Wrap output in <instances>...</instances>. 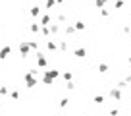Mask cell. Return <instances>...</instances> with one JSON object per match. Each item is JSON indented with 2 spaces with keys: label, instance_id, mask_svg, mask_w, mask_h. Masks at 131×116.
Segmentation results:
<instances>
[{
  "label": "cell",
  "instance_id": "obj_28",
  "mask_svg": "<svg viewBox=\"0 0 131 116\" xmlns=\"http://www.w3.org/2000/svg\"><path fill=\"white\" fill-rule=\"evenodd\" d=\"M94 4H96V8H104V0H94Z\"/></svg>",
  "mask_w": 131,
  "mask_h": 116
},
{
  "label": "cell",
  "instance_id": "obj_9",
  "mask_svg": "<svg viewBox=\"0 0 131 116\" xmlns=\"http://www.w3.org/2000/svg\"><path fill=\"white\" fill-rule=\"evenodd\" d=\"M41 29H42V25L41 23H31V25H29V31H31V33H41Z\"/></svg>",
  "mask_w": 131,
  "mask_h": 116
},
{
  "label": "cell",
  "instance_id": "obj_14",
  "mask_svg": "<svg viewBox=\"0 0 131 116\" xmlns=\"http://www.w3.org/2000/svg\"><path fill=\"white\" fill-rule=\"evenodd\" d=\"M46 49H48L50 52H54V50H58V45L54 41H46Z\"/></svg>",
  "mask_w": 131,
  "mask_h": 116
},
{
  "label": "cell",
  "instance_id": "obj_21",
  "mask_svg": "<svg viewBox=\"0 0 131 116\" xmlns=\"http://www.w3.org/2000/svg\"><path fill=\"white\" fill-rule=\"evenodd\" d=\"M127 85H129V81H127V79H122V81H118V87H119V89H125Z\"/></svg>",
  "mask_w": 131,
  "mask_h": 116
},
{
  "label": "cell",
  "instance_id": "obj_1",
  "mask_svg": "<svg viewBox=\"0 0 131 116\" xmlns=\"http://www.w3.org/2000/svg\"><path fill=\"white\" fill-rule=\"evenodd\" d=\"M23 81H25V85H27L29 89L37 87V83H39V70H29L27 74L23 75Z\"/></svg>",
  "mask_w": 131,
  "mask_h": 116
},
{
  "label": "cell",
  "instance_id": "obj_12",
  "mask_svg": "<svg viewBox=\"0 0 131 116\" xmlns=\"http://www.w3.org/2000/svg\"><path fill=\"white\" fill-rule=\"evenodd\" d=\"M75 31H77V29H75V25H68V23H66V29H64L66 37H68V35H73Z\"/></svg>",
  "mask_w": 131,
  "mask_h": 116
},
{
  "label": "cell",
  "instance_id": "obj_4",
  "mask_svg": "<svg viewBox=\"0 0 131 116\" xmlns=\"http://www.w3.org/2000/svg\"><path fill=\"white\" fill-rule=\"evenodd\" d=\"M35 56H37V66H39V68H42V70H45V68L48 66V62H46V58H45V54H42V52H39V50H37V54H35Z\"/></svg>",
  "mask_w": 131,
  "mask_h": 116
},
{
  "label": "cell",
  "instance_id": "obj_19",
  "mask_svg": "<svg viewBox=\"0 0 131 116\" xmlns=\"http://www.w3.org/2000/svg\"><path fill=\"white\" fill-rule=\"evenodd\" d=\"M62 78H64V81H71V79H73V74H71V72H64Z\"/></svg>",
  "mask_w": 131,
  "mask_h": 116
},
{
  "label": "cell",
  "instance_id": "obj_35",
  "mask_svg": "<svg viewBox=\"0 0 131 116\" xmlns=\"http://www.w3.org/2000/svg\"><path fill=\"white\" fill-rule=\"evenodd\" d=\"M0 112H2V108H0Z\"/></svg>",
  "mask_w": 131,
  "mask_h": 116
},
{
  "label": "cell",
  "instance_id": "obj_34",
  "mask_svg": "<svg viewBox=\"0 0 131 116\" xmlns=\"http://www.w3.org/2000/svg\"><path fill=\"white\" fill-rule=\"evenodd\" d=\"M73 2H79V0H73Z\"/></svg>",
  "mask_w": 131,
  "mask_h": 116
},
{
  "label": "cell",
  "instance_id": "obj_7",
  "mask_svg": "<svg viewBox=\"0 0 131 116\" xmlns=\"http://www.w3.org/2000/svg\"><path fill=\"white\" fill-rule=\"evenodd\" d=\"M73 56H75V58H85V56H87V49H85V46H83V49H81V46H79V49H75V50H73Z\"/></svg>",
  "mask_w": 131,
  "mask_h": 116
},
{
  "label": "cell",
  "instance_id": "obj_32",
  "mask_svg": "<svg viewBox=\"0 0 131 116\" xmlns=\"http://www.w3.org/2000/svg\"><path fill=\"white\" fill-rule=\"evenodd\" d=\"M129 66H131V56H129Z\"/></svg>",
  "mask_w": 131,
  "mask_h": 116
},
{
  "label": "cell",
  "instance_id": "obj_31",
  "mask_svg": "<svg viewBox=\"0 0 131 116\" xmlns=\"http://www.w3.org/2000/svg\"><path fill=\"white\" fill-rule=\"evenodd\" d=\"M56 2H58V4H62V2H64V0H56Z\"/></svg>",
  "mask_w": 131,
  "mask_h": 116
},
{
  "label": "cell",
  "instance_id": "obj_27",
  "mask_svg": "<svg viewBox=\"0 0 131 116\" xmlns=\"http://www.w3.org/2000/svg\"><path fill=\"white\" fill-rule=\"evenodd\" d=\"M29 45H31V49L39 50V43H37V41H29Z\"/></svg>",
  "mask_w": 131,
  "mask_h": 116
},
{
  "label": "cell",
  "instance_id": "obj_33",
  "mask_svg": "<svg viewBox=\"0 0 131 116\" xmlns=\"http://www.w3.org/2000/svg\"><path fill=\"white\" fill-rule=\"evenodd\" d=\"M106 2H110V0H104V4H106Z\"/></svg>",
  "mask_w": 131,
  "mask_h": 116
},
{
  "label": "cell",
  "instance_id": "obj_22",
  "mask_svg": "<svg viewBox=\"0 0 131 116\" xmlns=\"http://www.w3.org/2000/svg\"><path fill=\"white\" fill-rule=\"evenodd\" d=\"M66 89H68V91H73V89H75V83L73 81H66Z\"/></svg>",
  "mask_w": 131,
  "mask_h": 116
},
{
  "label": "cell",
  "instance_id": "obj_37",
  "mask_svg": "<svg viewBox=\"0 0 131 116\" xmlns=\"http://www.w3.org/2000/svg\"><path fill=\"white\" fill-rule=\"evenodd\" d=\"M0 62H2V60H0Z\"/></svg>",
  "mask_w": 131,
  "mask_h": 116
},
{
  "label": "cell",
  "instance_id": "obj_11",
  "mask_svg": "<svg viewBox=\"0 0 131 116\" xmlns=\"http://www.w3.org/2000/svg\"><path fill=\"white\" fill-rule=\"evenodd\" d=\"M48 27H50V33H52V35H58V33L62 31V29H60V25H58V23H54V21L48 25Z\"/></svg>",
  "mask_w": 131,
  "mask_h": 116
},
{
  "label": "cell",
  "instance_id": "obj_25",
  "mask_svg": "<svg viewBox=\"0 0 131 116\" xmlns=\"http://www.w3.org/2000/svg\"><path fill=\"white\" fill-rule=\"evenodd\" d=\"M100 16H102V17H108V16H110V10H106V8H100Z\"/></svg>",
  "mask_w": 131,
  "mask_h": 116
},
{
  "label": "cell",
  "instance_id": "obj_6",
  "mask_svg": "<svg viewBox=\"0 0 131 116\" xmlns=\"http://www.w3.org/2000/svg\"><path fill=\"white\" fill-rule=\"evenodd\" d=\"M110 97H112V99H116V101H119V99H122V89H119L118 85L112 87V89H110Z\"/></svg>",
  "mask_w": 131,
  "mask_h": 116
},
{
  "label": "cell",
  "instance_id": "obj_2",
  "mask_svg": "<svg viewBox=\"0 0 131 116\" xmlns=\"http://www.w3.org/2000/svg\"><path fill=\"white\" fill-rule=\"evenodd\" d=\"M60 78V72L58 70H45V74H42V83L45 85H52L54 79Z\"/></svg>",
  "mask_w": 131,
  "mask_h": 116
},
{
  "label": "cell",
  "instance_id": "obj_16",
  "mask_svg": "<svg viewBox=\"0 0 131 116\" xmlns=\"http://www.w3.org/2000/svg\"><path fill=\"white\" fill-rule=\"evenodd\" d=\"M73 25H75V29H77V31H85V23H83V20H77Z\"/></svg>",
  "mask_w": 131,
  "mask_h": 116
},
{
  "label": "cell",
  "instance_id": "obj_26",
  "mask_svg": "<svg viewBox=\"0 0 131 116\" xmlns=\"http://www.w3.org/2000/svg\"><path fill=\"white\" fill-rule=\"evenodd\" d=\"M10 97H12L14 101H17V99H19V91H12V93H10Z\"/></svg>",
  "mask_w": 131,
  "mask_h": 116
},
{
  "label": "cell",
  "instance_id": "obj_5",
  "mask_svg": "<svg viewBox=\"0 0 131 116\" xmlns=\"http://www.w3.org/2000/svg\"><path fill=\"white\" fill-rule=\"evenodd\" d=\"M12 52V46L10 45H6V46H2V49H0V60H2V62H4L6 58H8V54Z\"/></svg>",
  "mask_w": 131,
  "mask_h": 116
},
{
  "label": "cell",
  "instance_id": "obj_36",
  "mask_svg": "<svg viewBox=\"0 0 131 116\" xmlns=\"http://www.w3.org/2000/svg\"><path fill=\"white\" fill-rule=\"evenodd\" d=\"M129 104H131V101H129Z\"/></svg>",
  "mask_w": 131,
  "mask_h": 116
},
{
  "label": "cell",
  "instance_id": "obj_8",
  "mask_svg": "<svg viewBox=\"0 0 131 116\" xmlns=\"http://www.w3.org/2000/svg\"><path fill=\"white\" fill-rule=\"evenodd\" d=\"M52 23V14H45L41 17V25H50Z\"/></svg>",
  "mask_w": 131,
  "mask_h": 116
},
{
  "label": "cell",
  "instance_id": "obj_24",
  "mask_svg": "<svg viewBox=\"0 0 131 116\" xmlns=\"http://www.w3.org/2000/svg\"><path fill=\"white\" fill-rule=\"evenodd\" d=\"M68 103H70V99H68V97L60 99V107H62V108H64V107H68Z\"/></svg>",
  "mask_w": 131,
  "mask_h": 116
},
{
  "label": "cell",
  "instance_id": "obj_3",
  "mask_svg": "<svg viewBox=\"0 0 131 116\" xmlns=\"http://www.w3.org/2000/svg\"><path fill=\"white\" fill-rule=\"evenodd\" d=\"M17 49H19V54H21V56H23V58L27 56L29 52H31V45H29V41H21Z\"/></svg>",
  "mask_w": 131,
  "mask_h": 116
},
{
  "label": "cell",
  "instance_id": "obj_10",
  "mask_svg": "<svg viewBox=\"0 0 131 116\" xmlns=\"http://www.w3.org/2000/svg\"><path fill=\"white\" fill-rule=\"evenodd\" d=\"M29 14H31L33 17H39V16H41V8H39L37 4H35V6H31V10H29Z\"/></svg>",
  "mask_w": 131,
  "mask_h": 116
},
{
  "label": "cell",
  "instance_id": "obj_23",
  "mask_svg": "<svg viewBox=\"0 0 131 116\" xmlns=\"http://www.w3.org/2000/svg\"><path fill=\"white\" fill-rule=\"evenodd\" d=\"M93 101H94L96 104H100V103H104V97H102V95H94V99H93Z\"/></svg>",
  "mask_w": 131,
  "mask_h": 116
},
{
  "label": "cell",
  "instance_id": "obj_29",
  "mask_svg": "<svg viewBox=\"0 0 131 116\" xmlns=\"http://www.w3.org/2000/svg\"><path fill=\"white\" fill-rule=\"evenodd\" d=\"M114 6H116V8H123V0H116Z\"/></svg>",
  "mask_w": 131,
  "mask_h": 116
},
{
  "label": "cell",
  "instance_id": "obj_15",
  "mask_svg": "<svg viewBox=\"0 0 131 116\" xmlns=\"http://www.w3.org/2000/svg\"><path fill=\"white\" fill-rule=\"evenodd\" d=\"M56 4H58L56 0H45V8H46V10H52Z\"/></svg>",
  "mask_w": 131,
  "mask_h": 116
},
{
  "label": "cell",
  "instance_id": "obj_20",
  "mask_svg": "<svg viewBox=\"0 0 131 116\" xmlns=\"http://www.w3.org/2000/svg\"><path fill=\"white\" fill-rule=\"evenodd\" d=\"M58 21H60V23H66V21H68V16H66V14H58V17H56Z\"/></svg>",
  "mask_w": 131,
  "mask_h": 116
},
{
  "label": "cell",
  "instance_id": "obj_17",
  "mask_svg": "<svg viewBox=\"0 0 131 116\" xmlns=\"http://www.w3.org/2000/svg\"><path fill=\"white\" fill-rule=\"evenodd\" d=\"M10 95V89L6 85H0V97H8Z\"/></svg>",
  "mask_w": 131,
  "mask_h": 116
},
{
  "label": "cell",
  "instance_id": "obj_13",
  "mask_svg": "<svg viewBox=\"0 0 131 116\" xmlns=\"http://www.w3.org/2000/svg\"><path fill=\"white\" fill-rule=\"evenodd\" d=\"M58 50H60V52H66V50H68V41H66V39L58 43Z\"/></svg>",
  "mask_w": 131,
  "mask_h": 116
},
{
  "label": "cell",
  "instance_id": "obj_30",
  "mask_svg": "<svg viewBox=\"0 0 131 116\" xmlns=\"http://www.w3.org/2000/svg\"><path fill=\"white\" fill-rule=\"evenodd\" d=\"M122 31H123V33H131V27H129V25H123Z\"/></svg>",
  "mask_w": 131,
  "mask_h": 116
},
{
  "label": "cell",
  "instance_id": "obj_18",
  "mask_svg": "<svg viewBox=\"0 0 131 116\" xmlns=\"http://www.w3.org/2000/svg\"><path fill=\"white\" fill-rule=\"evenodd\" d=\"M108 70H110V68H108V64H104V62L98 64V72H100V74H106Z\"/></svg>",
  "mask_w": 131,
  "mask_h": 116
}]
</instances>
